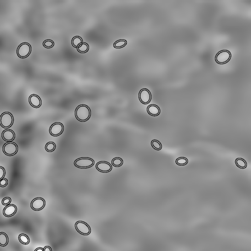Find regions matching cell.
I'll return each instance as SVG.
<instances>
[{
	"instance_id": "obj_18",
	"label": "cell",
	"mask_w": 251,
	"mask_h": 251,
	"mask_svg": "<svg viewBox=\"0 0 251 251\" xmlns=\"http://www.w3.org/2000/svg\"><path fill=\"white\" fill-rule=\"evenodd\" d=\"M18 239L22 244L27 245L30 242V238L28 236L25 234H21L18 236Z\"/></svg>"
},
{
	"instance_id": "obj_6",
	"label": "cell",
	"mask_w": 251,
	"mask_h": 251,
	"mask_svg": "<svg viewBox=\"0 0 251 251\" xmlns=\"http://www.w3.org/2000/svg\"><path fill=\"white\" fill-rule=\"evenodd\" d=\"M75 229L81 235L87 236L90 234L91 229L90 227L83 221H78L75 224Z\"/></svg>"
},
{
	"instance_id": "obj_13",
	"label": "cell",
	"mask_w": 251,
	"mask_h": 251,
	"mask_svg": "<svg viewBox=\"0 0 251 251\" xmlns=\"http://www.w3.org/2000/svg\"><path fill=\"white\" fill-rule=\"evenodd\" d=\"M29 103L34 108H39L41 105V99L38 95L33 94L30 96Z\"/></svg>"
},
{
	"instance_id": "obj_14",
	"label": "cell",
	"mask_w": 251,
	"mask_h": 251,
	"mask_svg": "<svg viewBox=\"0 0 251 251\" xmlns=\"http://www.w3.org/2000/svg\"><path fill=\"white\" fill-rule=\"evenodd\" d=\"M2 137L5 141L10 142L15 139V134L11 130H6L2 132Z\"/></svg>"
},
{
	"instance_id": "obj_31",
	"label": "cell",
	"mask_w": 251,
	"mask_h": 251,
	"mask_svg": "<svg viewBox=\"0 0 251 251\" xmlns=\"http://www.w3.org/2000/svg\"><path fill=\"white\" fill-rule=\"evenodd\" d=\"M34 251H44L43 249L42 248H38L37 249H35Z\"/></svg>"
},
{
	"instance_id": "obj_2",
	"label": "cell",
	"mask_w": 251,
	"mask_h": 251,
	"mask_svg": "<svg viewBox=\"0 0 251 251\" xmlns=\"http://www.w3.org/2000/svg\"><path fill=\"white\" fill-rule=\"evenodd\" d=\"M31 53V46L28 43L24 42L21 44L17 50V54L21 59L27 58Z\"/></svg>"
},
{
	"instance_id": "obj_22",
	"label": "cell",
	"mask_w": 251,
	"mask_h": 251,
	"mask_svg": "<svg viewBox=\"0 0 251 251\" xmlns=\"http://www.w3.org/2000/svg\"><path fill=\"white\" fill-rule=\"evenodd\" d=\"M188 161L187 158L185 157H180L176 159V163L180 166H184L188 163Z\"/></svg>"
},
{
	"instance_id": "obj_16",
	"label": "cell",
	"mask_w": 251,
	"mask_h": 251,
	"mask_svg": "<svg viewBox=\"0 0 251 251\" xmlns=\"http://www.w3.org/2000/svg\"><path fill=\"white\" fill-rule=\"evenodd\" d=\"M8 238L7 235L4 232H0V246L5 247L7 245Z\"/></svg>"
},
{
	"instance_id": "obj_3",
	"label": "cell",
	"mask_w": 251,
	"mask_h": 251,
	"mask_svg": "<svg viewBox=\"0 0 251 251\" xmlns=\"http://www.w3.org/2000/svg\"><path fill=\"white\" fill-rule=\"evenodd\" d=\"M231 57V53L229 51L222 50L217 53L215 59L217 64H224L229 62Z\"/></svg>"
},
{
	"instance_id": "obj_7",
	"label": "cell",
	"mask_w": 251,
	"mask_h": 251,
	"mask_svg": "<svg viewBox=\"0 0 251 251\" xmlns=\"http://www.w3.org/2000/svg\"><path fill=\"white\" fill-rule=\"evenodd\" d=\"M2 149L4 153L6 155L11 156L16 154L18 151V146L16 143L9 142L4 145Z\"/></svg>"
},
{
	"instance_id": "obj_27",
	"label": "cell",
	"mask_w": 251,
	"mask_h": 251,
	"mask_svg": "<svg viewBox=\"0 0 251 251\" xmlns=\"http://www.w3.org/2000/svg\"><path fill=\"white\" fill-rule=\"evenodd\" d=\"M11 202V199L10 198V197H6L2 200V204L3 205H8L10 204Z\"/></svg>"
},
{
	"instance_id": "obj_19",
	"label": "cell",
	"mask_w": 251,
	"mask_h": 251,
	"mask_svg": "<svg viewBox=\"0 0 251 251\" xmlns=\"http://www.w3.org/2000/svg\"><path fill=\"white\" fill-rule=\"evenodd\" d=\"M78 51L81 53H85L88 51L89 46L86 43H82L78 47Z\"/></svg>"
},
{
	"instance_id": "obj_5",
	"label": "cell",
	"mask_w": 251,
	"mask_h": 251,
	"mask_svg": "<svg viewBox=\"0 0 251 251\" xmlns=\"http://www.w3.org/2000/svg\"><path fill=\"white\" fill-rule=\"evenodd\" d=\"M94 161L92 158L89 157H81L75 161L74 165L79 168H88L93 166Z\"/></svg>"
},
{
	"instance_id": "obj_4",
	"label": "cell",
	"mask_w": 251,
	"mask_h": 251,
	"mask_svg": "<svg viewBox=\"0 0 251 251\" xmlns=\"http://www.w3.org/2000/svg\"><path fill=\"white\" fill-rule=\"evenodd\" d=\"M13 115L11 113L6 112L2 114L0 117V124L5 129L10 128L13 123Z\"/></svg>"
},
{
	"instance_id": "obj_29",
	"label": "cell",
	"mask_w": 251,
	"mask_h": 251,
	"mask_svg": "<svg viewBox=\"0 0 251 251\" xmlns=\"http://www.w3.org/2000/svg\"><path fill=\"white\" fill-rule=\"evenodd\" d=\"M6 174L5 169L2 167L0 166V180L4 178Z\"/></svg>"
},
{
	"instance_id": "obj_8",
	"label": "cell",
	"mask_w": 251,
	"mask_h": 251,
	"mask_svg": "<svg viewBox=\"0 0 251 251\" xmlns=\"http://www.w3.org/2000/svg\"><path fill=\"white\" fill-rule=\"evenodd\" d=\"M139 97L142 103L144 104H148L150 102L152 99V94L148 89L144 88L141 89L139 94Z\"/></svg>"
},
{
	"instance_id": "obj_15",
	"label": "cell",
	"mask_w": 251,
	"mask_h": 251,
	"mask_svg": "<svg viewBox=\"0 0 251 251\" xmlns=\"http://www.w3.org/2000/svg\"><path fill=\"white\" fill-rule=\"evenodd\" d=\"M148 114L153 116H157L160 113V109L158 106L155 104H150L147 108Z\"/></svg>"
},
{
	"instance_id": "obj_12",
	"label": "cell",
	"mask_w": 251,
	"mask_h": 251,
	"mask_svg": "<svg viewBox=\"0 0 251 251\" xmlns=\"http://www.w3.org/2000/svg\"><path fill=\"white\" fill-rule=\"evenodd\" d=\"M17 207L14 205H7L3 210V214L6 217H11L16 213Z\"/></svg>"
},
{
	"instance_id": "obj_30",
	"label": "cell",
	"mask_w": 251,
	"mask_h": 251,
	"mask_svg": "<svg viewBox=\"0 0 251 251\" xmlns=\"http://www.w3.org/2000/svg\"><path fill=\"white\" fill-rule=\"evenodd\" d=\"M44 251H52L51 248L49 246H45L44 248Z\"/></svg>"
},
{
	"instance_id": "obj_28",
	"label": "cell",
	"mask_w": 251,
	"mask_h": 251,
	"mask_svg": "<svg viewBox=\"0 0 251 251\" xmlns=\"http://www.w3.org/2000/svg\"><path fill=\"white\" fill-rule=\"evenodd\" d=\"M7 183H8V181L7 179L6 178H3L1 180H0V187H6L7 186Z\"/></svg>"
},
{
	"instance_id": "obj_20",
	"label": "cell",
	"mask_w": 251,
	"mask_h": 251,
	"mask_svg": "<svg viewBox=\"0 0 251 251\" xmlns=\"http://www.w3.org/2000/svg\"><path fill=\"white\" fill-rule=\"evenodd\" d=\"M82 43V39L79 37H74L72 40V45L75 48H78V47Z\"/></svg>"
},
{
	"instance_id": "obj_21",
	"label": "cell",
	"mask_w": 251,
	"mask_h": 251,
	"mask_svg": "<svg viewBox=\"0 0 251 251\" xmlns=\"http://www.w3.org/2000/svg\"><path fill=\"white\" fill-rule=\"evenodd\" d=\"M127 44V41L126 40H119L115 42L114 46L116 48H121L125 47Z\"/></svg>"
},
{
	"instance_id": "obj_10",
	"label": "cell",
	"mask_w": 251,
	"mask_h": 251,
	"mask_svg": "<svg viewBox=\"0 0 251 251\" xmlns=\"http://www.w3.org/2000/svg\"><path fill=\"white\" fill-rule=\"evenodd\" d=\"M45 201L41 198H37L33 200L31 203V207L33 210L39 211L44 208Z\"/></svg>"
},
{
	"instance_id": "obj_26",
	"label": "cell",
	"mask_w": 251,
	"mask_h": 251,
	"mask_svg": "<svg viewBox=\"0 0 251 251\" xmlns=\"http://www.w3.org/2000/svg\"><path fill=\"white\" fill-rule=\"evenodd\" d=\"M43 46L46 48H51L54 46V42L51 40H46L43 43Z\"/></svg>"
},
{
	"instance_id": "obj_17",
	"label": "cell",
	"mask_w": 251,
	"mask_h": 251,
	"mask_svg": "<svg viewBox=\"0 0 251 251\" xmlns=\"http://www.w3.org/2000/svg\"><path fill=\"white\" fill-rule=\"evenodd\" d=\"M235 164L237 166V167L241 168V169H245V168H246V162L243 158H237L235 161Z\"/></svg>"
},
{
	"instance_id": "obj_24",
	"label": "cell",
	"mask_w": 251,
	"mask_h": 251,
	"mask_svg": "<svg viewBox=\"0 0 251 251\" xmlns=\"http://www.w3.org/2000/svg\"><path fill=\"white\" fill-rule=\"evenodd\" d=\"M112 163L114 166L120 167L123 164V160L120 157H116L112 160Z\"/></svg>"
},
{
	"instance_id": "obj_11",
	"label": "cell",
	"mask_w": 251,
	"mask_h": 251,
	"mask_svg": "<svg viewBox=\"0 0 251 251\" xmlns=\"http://www.w3.org/2000/svg\"><path fill=\"white\" fill-rule=\"evenodd\" d=\"M96 169L99 171L103 173H107L110 172L112 169L111 164L106 161H100L96 165Z\"/></svg>"
},
{
	"instance_id": "obj_1",
	"label": "cell",
	"mask_w": 251,
	"mask_h": 251,
	"mask_svg": "<svg viewBox=\"0 0 251 251\" xmlns=\"http://www.w3.org/2000/svg\"><path fill=\"white\" fill-rule=\"evenodd\" d=\"M91 115L90 108L84 104L78 106L75 110V116L79 121L85 122L88 120Z\"/></svg>"
},
{
	"instance_id": "obj_23",
	"label": "cell",
	"mask_w": 251,
	"mask_h": 251,
	"mask_svg": "<svg viewBox=\"0 0 251 251\" xmlns=\"http://www.w3.org/2000/svg\"><path fill=\"white\" fill-rule=\"evenodd\" d=\"M152 147L156 150L159 151L161 150L162 148L161 143L157 140H153L151 143Z\"/></svg>"
},
{
	"instance_id": "obj_9",
	"label": "cell",
	"mask_w": 251,
	"mask_h": 251,
	"mask_svg": "<svg viewBox=\"0 0 251 251\" xmlns=\"http://www.w3.org/2000/svg\"><path fill=\"white\" fill-rule=\"evenodd\" d=\"M64 130L63 125L61 123L53 124L50 128V133L51 135L57 136L61 134Z\"/></svg>"
},
{
	"instance_id": "obj_25",
	"label": "cell",
	"mask_w": 251,
	"mask_h": 251,
	"mask_svg": "<svg viewBox=\"0 0 251 251\" xmlns=\"http://www.w3.org/2000/svg\"><path fill=\"white\" fill-rule=\"evenodd\" d=\"M56 149V144L53 142H49L46 144L45 146V149L47 152H52Z\"/></svg>"
}]
</instances>
